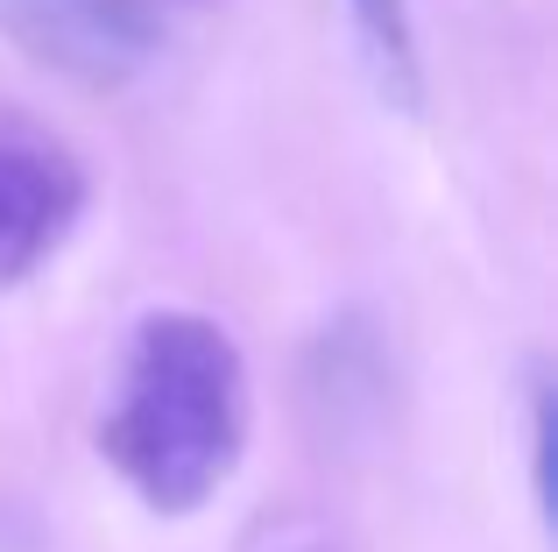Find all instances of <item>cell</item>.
<instances>
[{"mask_svg":"<svg viewBox=\"0 0 558 552\" xmlns=\"http://www.w3.org/2000/svg\"><path fill=\"white\" fill-rule=\"evenodd\" d=\"M247 446V361L205 312H149L99 411L107 468L156 517H191L227 489Z\"/></svg>","mask_w":558,"mask_h":552,"instance_id":"1","label":"cell"},{"mask_svg":"<svg viewBox=\"0 0 558 552\" xmlns=\"http://www.w3.org/2000/svg\"><path fill=\"white\" fill-rule=\"evenodd\" d=\"M85 213V164L28 107L0 99V290L28 284Z\"/></svg>","mask_w":558,"mask_h":552,"instance_id":"2","label":"cell"},{"mask_svg":"<svg viewBox=\"0 0 558 552\" xmlns=\"http://www.w3.org/2000/svg\"><path fill=\"white\" fill-rule=\"evenodd\" d=\"M0 28L43 71L85 93H113L156 57L163 8L156 0H0Z\"/></svg>","mask_w":558,"mask_h":552,"instance_id":"3","label":"cell"},{"mask_svg":"<svg viewBox=\"0 0 558 552\" xmlns=\"http://www.w3.org/2000/svg\"><path fill=\"white\" fill-rule=\"evenodd\" d=\"M354 14L361 57H368V79L389 107L417 113L424 107V57H417V22H410V0H347Z\"/></svg>","mask_w":558,"mask_h":552,"instance_id":"4","label":"cell"},{"mask_svg":"<svg viewBox=\"0 0 558 552\" xmlns=\"http://www.w3.org/2000/svg\"><path fill=\"white\" fill-rule=\"evenodd\" d=\"M156 8H163V0H156Z\"/></svg>","mask_w":558,"mask_h":552,"instance_id":"5","label":"cell"}]
</instances>
